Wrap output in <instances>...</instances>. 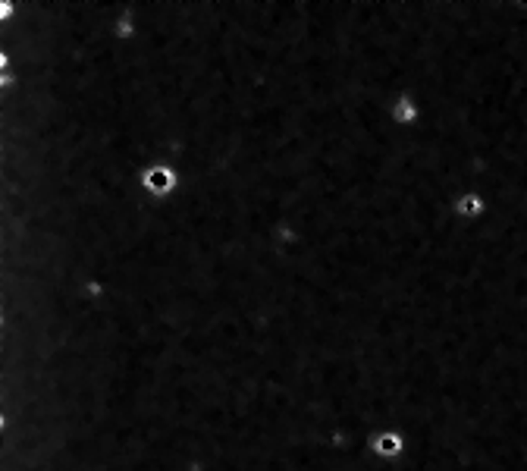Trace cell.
Wrapping results in <instances>:
<instances>
[{"instance_id": "cell-3", "label": "cell", "mask_w": 527, "mask_h": 471, "mask_svg": "<svg viewBox=\"0 0 527 471\" xmlns=\"http://www.w3.org/2000/svg\"><path fill=\"white\" fill-rule=\"evenodd\" d=\"M452 214L458 217L461 223H480L490 214V202H486V195L477 189H461L458 195L452 198Z\"/></svg>"}, {"instance_id": "cell-4", "label": "cell", "mask_w": 527, "mask_h": 471, "mask_svg": "<svg viewBox=\"0 0 527 471\" xmlns=\"http://www.w3.org/2000/svg\"><path fill=\"white\" fill-rule=\"evenodd\" d=\"M402 449H405V437H402L399 430H383V434L370 437V453H377L380 459H386V462L399 459Z\"/></svg>"}, {"instance_id": "cell-1", "label": "cell", "mask_w": 527, "mask_h": 471, "mask_svg": "<svg viewBox=\"0 0 527 471\" xmlns=\"http://www.w3.org/2000/svg\"><path fill=\"white\" fill-rule=\"evenodd\" d=\"M22 92V88H19ZM135 167V164H132ZM139 170V185L141 192H145L148 198H157V202H167V198H173L176 192H179L182 185V176L179 170H176L173 164H148V167H135Z\"/></svg>"}, {"instance_id": "cell-2", "label": "cell", "mask_w": 527, "mask_h": 471, "mask_svg": "<svg viewBox=\"0 0 527 471\" xmlns=\"http://www.w3.org/2000/svg\"><path fill=\"white\" fill-rule=\"evenodd\" d=\"M389 120H393L399 129L421 126V122H424V107H421L418 94L408 92V88H402V92L393 98V104H389Z\"/></svg>"}]
</instances>
